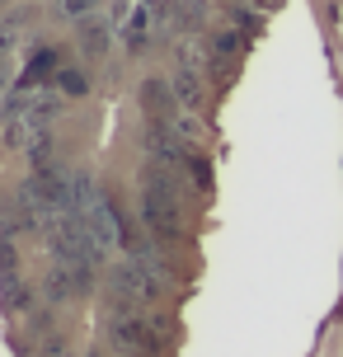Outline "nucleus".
I'll list each match as a JSON object with an SVG mask.
<instances>
[{
    "label": "nucleus",
    "mask_w": 343,
    "mask_h": 357,
    "mask_svg": "<svg viewBox=\"0 0 343 357\" xmlns=\"http://www.w3.org/2000/svg\"><path fill=\"white\" fill-rule=\"evenodd\" d=\"M109 339L127 357H155L165 348V324L146 310H118L109 320Z\"/></svg>",
    "instance_id": "1"
}]
</instances>
